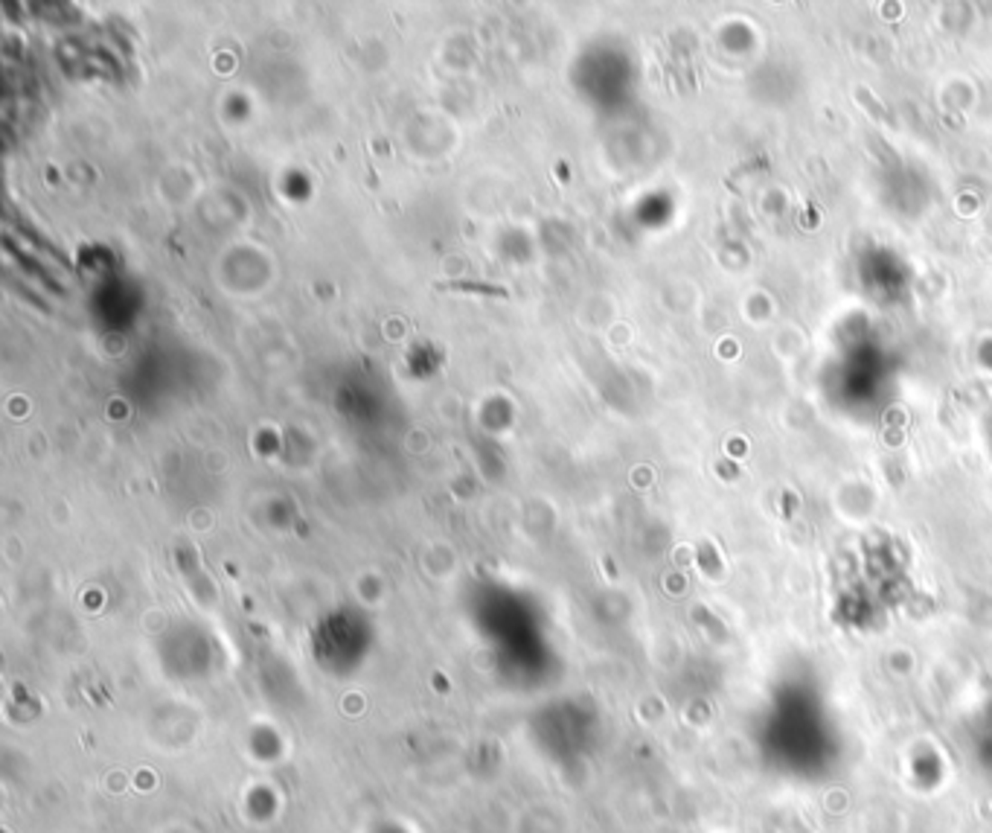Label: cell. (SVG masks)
<instances>
[{"instance_id": "cell-1", "label": "cell", "mask_w": 992, "mask_h": 833, "mask_svg": "<svg viewBox=\"0 0 992 833\" xmlns=\"http://www.w3.org/2000/svg\"><path fill=\"white\" fill-rule=\"evenodd\" d=\"M437 288H442V292H480V295L506 298L501 286H483V283H440Z\"/></svg>"}]
</instances>
